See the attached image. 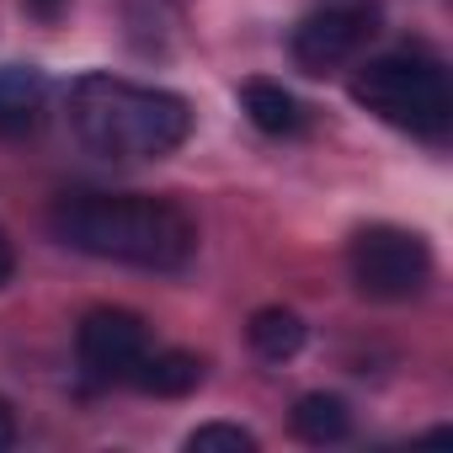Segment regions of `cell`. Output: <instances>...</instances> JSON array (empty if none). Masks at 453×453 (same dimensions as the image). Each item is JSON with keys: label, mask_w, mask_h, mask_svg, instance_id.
Returning <instances> with one entry per match:
<instances>
[{"label": "cell", "mask_w": 453, "mask_h": 453, "mask_svg": "<svg viewBox=\"0 0 453 453\" xmlns=\"http://www.w3.org/2000/svg\"><path fill=\"white\" fill-rule=\"evenodd\" d=\"M49 230L70 251L144 273H176L197 251V224L187 208L144 192H65L49 213Z\"/></svg>", "instance_id": "obj_1"}, {"label": "cell", "mask_w": 453, "mask_h": 453, "mask_svg": "<svg viewBox=\"0 0 453 453\" xmlns=\"http://www.w3.org/2000/svg\"><path fill=\"white\" fill-rule=\"evenodd\" d=\"M75 352H81V368L102 384H128V373L144 363L150 352V326L134 315V310H91L75 331Z\"/></svg>", "instance_id": "obj_6"}, {"label": "cell", "mask_w": 453, "mask_h": 453, "mask_svg": "<svg viewBox=\"0 0 453 453\" xmlns=\"http://www.w3.org/2000/svg\"><path fill=\"white\" fill-rule=\"evenodd\" d=\"M17 442V416H12V405H6V395H0V453H6Z\"/></svg>", "instance_id": "obj_13"}, {"label": "cell", "mask_w": 453, "mask_h": 453, "mask_svg": "<svg viewBox=\"0 0 453 453\" xmlns=\"http://www.w3.org/2000/svg\"><path fill=\"white\" fill-rule=\"evenodd\" d=\"M304 320L294 315V310H283V304H267V310H257L251 315V326H246V342H251V352L257 357H267V363H288L299 347H304Z\"/></svg>", "instance_id": "obj_10"}, {"label": "cell", "mask_w": 453, "mask_h": 453, "mask_svg": "<svg viewBox=\"0 0 453 453\" xmlns=\"http://www.w3.org/2000/svg\"><path fill=\"white\" fill-rule=\"evenodd\" d=\"M373 33H379V12L373 6H357V0L352 6H326V12H315V17H304L294 27L288 54H294V65L304 75H331V70L352 65L368 49Z\"/></svg>", "instance_id": "obj_5"}, {"label": "cell", "mask_w": 453, "mask_h": 453, "mask_svg": "<svg viewBox=\"0 0 453 453\" xmlns=\"http://www.w3.org/2000/svg\"><path fill=\"white\" fill-rule=\"evenodd\" d=\"M347 273L363 299L405 304L432 283V246L400 224H368L347 246Z\"/></svg>", "instance_id": "obj_4"}, {"label": "cell", "mask_w": 453, "mask_h": 453, "mask_svg": "<svg viewBox=\"0 0 453 453\" xmlns=\"http://www.w3.org/2000/svg\"><path fill=\"white\" fill-rule=\"evenodd\" d=\"M128 384L144 389V395H155V400H181V395H192L203 384V357L181 352V347H165V352L150 347L144 363L128 373Z\"/></svg>", "instance_id": "obj_8"}, {"label": "cell", "mask_w": 453, "mask_h": 453, "mask_svg": "<svg viewBox=\"0 0 453 453\" xmlns=\"http://www.w3.org/2000/svg\"><path fill=\"white\" fill-rule=\"evenodd\" d=\"M288 421H294V437H304V442H342V437L352 432V411H347V400H342V395H326V389L299 395Z\"/></svg>", "instance_id": "obj_11"}, {"label": "cell", "mask_w": 453, "mask_h": 453, "mask_svg": "<svg viewBox=\"0 0 453 453\" xmlns=\"http://www.w3.org/2000/svg\"><path fill=\"white\" fill-rule=\"evenodd\" d=\"M12 273H17V251H12V241L0 235V288L12 283Z\"/></svg>", "instance_id": "obj_14"}, {"label": "cell", "mask_w": 453, "mask_h": 453, "mask_svg": "<svg viewBox=\"0 0 453 453\" xmlns=\"http://www.w3.org/2000/svg\"><path fill=\"white\" fill-rule=\"evenodd\" d=\"M187 453H257V437L235 421H208L187 432Z\"/></svg>", "instance_id": "obj_12"}, {"label": "cell", "mask_w": 453, "mask_h": 453, "mask_svg": "<svg viewBox=\"0 0 453 453\" xmlns=\"http://www.w3.org/2000/svg\"><path fill=\"white\" fill-rule=\"evenodd\" d=\"M70 128L91 155L107 160H165L192 134V102L165 86H139L91 70L70 86Z\"/></svg>", "instance_id": "obj_2"}, {"label": "cell", "mask_w": 453, "mask_h": 453, "mask_svg": "<svg viewBox=\"0 0 453 453\" xmlns=\"http://www.w3.org/2000/svg\"><path fill=\"white\" fill-rule=\"evenodd\" d=\"M49 107V81L33 65H6L0 70V139H22L43 123Z\"/></svg>", "instance_id": "obj_7"}, {"label": "cell", "mask_w": 453, "mask_h": 453, "mask_svg": "<svg viewBox=\"0 0 453 453\" xmlns=\"http://www.w3.org/2000/svg\"><path fill=\"white\" fill-rule=\"evenodd\" d=\"M241 102H246V118H251L262 134H273V139H294V134H304V123H310L304 102H299L294 91H283L278 81H246V86H241Z\"/></svg>", "instance_id": "obj_9"}, {"label": "cell", "mask_w": 453, "mask_h": 453, "mask_svg": "<svg viewBox=\"0 0 453 453\" xmlns=\"http://www.w3.org/2000/svg\"><path fill=\"white\" fill-rule=\"evenodd\" d=\"M352 102L368 107L379 123L411 134V139H448L453 128V86L442 59L421 54V49H400V54H379L352 75Z\"/></svg>", "instance_id": "obj_3"}]
</instances>
